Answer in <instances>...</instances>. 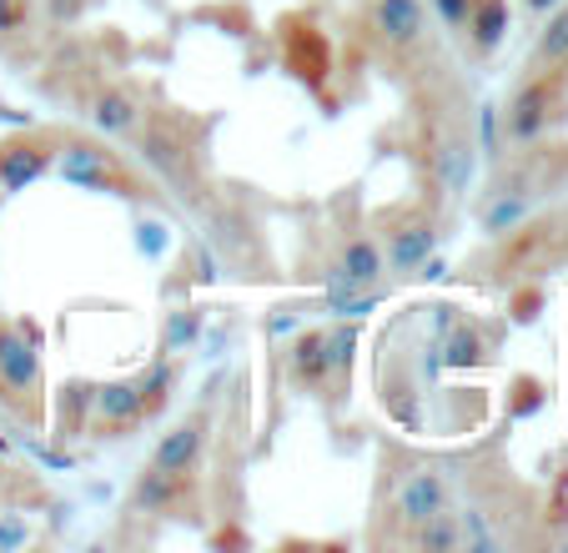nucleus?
Masks as SVG:
<instances>
[{
    "label": "nucleus",
    "mask_w": 568,
    "mask_h": 553,
    "mask_svg": "<svg viewBox=\"0 0 568 553\" xmlns=\"http://www.w3.org/2000/svg\"><path fill=\"white\" fill-rule=\"evenodd\" d=\"M413 539H418V549H433V553L463 549V529H458V519H453V509L438 513V519H428V523H418V529H413Z\"/></svg>",
    "instance_id": "17"
},
{
    "label": "nucleus",
    "mask_w": 568,
    "mask_h": 553,
    "mask_svg": "<svg viewBox=\"0 0 568 553\" xmlns=\"http://www.w3.org/2000/svg\"><path fill=\"white\" fill-rule=\"evenodd\" d=\"M373 31L393 51H418L428 41V6L423 0H373Z\"/></svg>",
    "instance_id": "7"
},
{
    "label": "nucleus",
    "mask_w": 568,
    "mask_h": 553,
    "mask_svg": "<svg viewBox=\"0 0 568 553\" xmlns=\"http://www.w3.org/2000/svg\"><path fill=\"white\" fill-rule=\"evenodd\" d=\"M483 358H488V342H483L478 328H468V322L448 328V338H443V362L448 368H478Z\"/></svg>",
    "instance_id": "16"
},
{
    "label": "nucleus",
    "mask_w": 568,
    "mask_h": 553,
    "mask_svg": "<svg viewBox=\"0 0 568 553\" xmlns=\"http://www.w3.org/2000/svg\"><path fill=\"white\" fill-rule=\"evenodd\" d=\"M448 483H443L438 469H413L397 479L393 489V519L408 523V529H418V523L438 519V513H448Z\"/></svg>",
    "instance_id": "6"
},
{
    "label": "nucleus",
    "mask_w": 568,
    "mask_h": 553,
    "mask_svg": "<svg viewBox=\"0 0 568 553\" xmlns=\"http://www.w3.org/2000/svg\"><path fill=\"white\" fill-rule=\"evenodd\" d=\"M0 403H11L16 413L36 418L41 413V358L36 342H26L16 328L0 322Z\"/></svg>",
    "instance_id": "2"
},
{
    "label": "nucleus",
    "mask_w": 568,
    "mask_h": 553,
    "mask_svg": "<svg viewBox=\"0 0 568 553\" xmlns=\"http://www.w3.org/2000/svg\"><path fill=\"white\" fill-rule=\"evenodd\" d=\"M172 362H151V368H146V378H141V383H136V398H141V413H156V408L161 403H166V398H172Z\"/></svg>",
    "instance_id": "18"
},
{
    "label": "nucleus",
    "mask_w": 568,
    "mask_h": 553,
    "mask_svg": "<svg viewBox=\"0 0 568 553\" xmlns=\"http://www.w3.org/2000/svg\"><path fill=\"white\" fill-rule=\"evenodd\" d=\"M186 489V473H161V469H146L136 483V509L141 513H172L176 499Z\"/></svg>",
    "instance_id": "15"
},
{
    "label": "nucleus",
    "mask_w": 568,
    "mask_h": 553,
    "mask_svg": "<svg viewBox=\"0 0 568 553\" xmlns=\"http://www.w3.org/2000/svg\"><path fill=\"white\" fill-rule=\"evenodd\" d=\"M468 46L473 56H494L498 41L508 36V0H473V11H468Z\"/></svg>",
    "instance_id": "12"
},
{
    "label": "nucleus",
    "mask_w": 568,
    "mask_h": 553,
    "mask_svg": "<svg viewBox=\"0 0 568 553\" xmlns=\"http://www.w3.org/2000/svg\"><path fill=\"white\" fill-rule=\"evenodd\" d=\"M87 117H91V127L106 131V137H126V131L136 127V101H131L126 91H97Z\"/></svg>",
    "instance_id": "14"
},
{
    "label": "nucleus",
    "mask_w": 568,
    "mask_h": 553,
    "mask_svg": "<svg viewBox=\"0 0 568 553\" xmlns=\"http://www.w3.org/2000/svg\"><path fill=\"white\" fill-rule=\"evenodd\" d=\"M282 46H287V66L302 76L307 86L322 81V71H333V51H327V36L312 31L307 21H282Z\"/></svg>",
    "instance_id": "11"
},
{
    "label": "nucleus",
    "mask_w": 568,
    "mask_h": 553,
    "mask_svg": "<svg viewBox=\"0 0 568 553\" xmlns=\"http://www.w3.org/2000/svg\"><path fill=\"white\" fill-rule=\"evenodd\" d=\"M387 276V257L377 237H347L337 247L333 267H327V292H373L377 282Z\"/></svg>",
    "instance_id": "5"
},
{
    "label": "nucleus",
    "mask_w": 568,
    "mask_h": 553,
    "mask_svg": "<svg viewBox=\"0 0 568 553\" xmlns=\"http://www.w3.org/2000/svg\"><path fill=\"white\" fill-rule=\"evenodd\" d=\"M558 0H528V11H554Z\"/></svg>",
    "instance_id": "23"
},
{
    "label": "nucleus",
    "mask_w": 568,
    "mask_h": 553,
    "mask_svg": "<svg viewBox=\"0 0 568 553\" xmlns=\"http://www.w3.org/2000/svg\"><path fill=\"white\" fill-rule=\"evenodd\" d=\"M0 543H26V523L0 519Z\"/></svg>",
    "instance_id": "22"
},
{
    "label": "nucleus",
    "mask_w": 568,
    "mask_h": 553,
    "mask_svg": "<svg viewBox=\"0 0 568 553\" xmlns=\"http://www.w3.org/2000/svg\"><path fill=\"white\" fill-rule=\"evenodd\" d=\"M26 16H31V0H0V36L21 31Z\"/></svg>",
    "instance_id": "21"
},
{
    "label": "nucleus",
    "mask_w": 568,
    "mask_h": 553,
    "mask_svg": "<svg viewBox=\"0 0 568 553\" xmlns=\"http://www.w3.org/2000/svg\"><path fill=\"white\" fill-rule=\"evenodd\" d=\"M55 167H61V177L71 181V187H87V192H111V197H141L146 192V187H141V181L131 177L106 147H97V141H61Z\"/></svg>",
    "instance_id": "1"
},
{
    "label": "nucleus",
    "mask_w": 568,
    "mask_h": 553,
    "mask_svg": "<svg viewBox=\"0 0 568 553\" xmlns=\"http://www.w3.org/2000/svg\"><path fill=\"white\" fill-rule=\"evenodd\" d=\"M347 348H353V332H327V328L302 332L287 348V378L297 388H307V393H322L327 378L347 362Z\"/></svg>",
    "instance_id": "3"
},
{
    "label": "nucleus",
    "mask_w": 568,
    "mask_h": 553,
    "mask_svg": "<svg viewBox=\"0 0 568 553\" xmlns=\"http://www.w3.org/2000/svg\"><path fill=\"white\" fill-rule=\"evenodd\" d=\"M141 398H136V383H106L97 388V423L106 428V433H121V428L141 423Z\"/></svg>",
    "instance_id": "13"
},
{
    "label": "nucleus",
    "mask_w": 568,
    "mask_h": 553,
    "mask_svg": "<svg viewBox=\"0 0 568 553\" xmlns=\"http://www.w3.org/2000/svg\"><path fill=\"white\" fill-rule=\"evenodd\" d=\"M538 66H568V11H558L538 36Z\"/></svg>",
    "instance_id": "19"
},
{
    "label": "nucleus",
    "mask_w": 568,
    "mask_h": 553,
    "mask_svg": "<svg viewBox=\"0 0 568 553\" xmlns=\"http://www.w3.org/2000/svg\"><path fill=\"white\" fill-rule=\"evenodd\" d=\"M55 151H61V137L51 131H21V137L0 141V192H26L31 181H41L45 171L55 167Z\"/></svg>",
    "instance_id": "4"
},
{
    "label": "nucleus",
    "mask_w": 568,
    "mask_h": 553,
    "mask_svg": "<svg viewBox=\"0 0 568 553\" xmlns=\"http://www.w3.org/2000/svg\"><path fill=\"white\" fill-rule=\"evenodd\" d=\"M554 107H558V81L554 76H538V81L518 86V97L508 101V137L514 141L544 137V127L554 121Z\"/></svg>",
    "instance_id": "8"
},
{
    "label": "nucleus",
    "mask_w": 568,
    "mask_h": 553,
    "mask_svg": "<svg viewBox=\"0 0 568 553\" xmlns=\"http://www.w3.org/2000/svg\"><path fill=\"white\" fill-rule=\"evenodd\" d=\"M433 11L443 16V26H448V31H463V26H468L473 0H433Z\"/></svg>",
    "instance_id": "20"
},
{
    "label": "nucleus",
    "mask_w": 568,
    "mask_h": 553,
    "mask_svg": "<svg viewBox=\"0 0 568 553\" xmlns=\"http://www.w3.org/2000/svg\"><path fill=\"white\" fill-rule=\"evenodd\" d=\"M206 433H212V418H206V413H196V418H186V423H176L172 433L156 443V453H151V469H161V473H186V479H192L196 463H202V453H206Z\"/></svg>",
    "instance_id": "9"
},
{
    "label": "nucleus",
    "mask_w": 568,
    "mask_h": 553,
    "mask_svg": "<svg viewBox=\"0 0 568 553\" xmlns=\"http://www.w3.org/2000/svg\"><path fill=\"white\" fill-rule=\"evenodd\" d=\"M433 242H438V232H433V222L428 217H418L413 212L408 222H397L393 232H387V247H383V257H387V272H418L423 262L433 257Z\"/></svg>",
    "instance_id": "10"
}]
</instances>
